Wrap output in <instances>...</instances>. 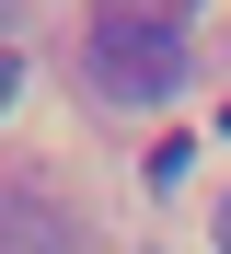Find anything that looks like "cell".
I'll return each instance as SVG.
<instances>
[{
	"instance_id": "obj_2",
	"label": "cell",
	"mask_w": 231,
	"mask_h": 254,
	"mask_svg": "<svg viewBox=\"0 0 231 254\" xmlns=\"http://www.w3.org/2000/svg\"><path fill=\"white\" fill-rule=\"evenodd\" d=\"M70 220H46V208H0V254H58Z\"/></svg>"
},
{
	"instance_id": "obj_4",
	"label": "cell",
	"mask_w": 231,
	"mask_h": 254,
	"mask_svg": "<svg viewBox=\"0 0 231 254\" xmlns=\"http://www.w3.org/2000/svg\"><path fill=\"white\" fill-rule=\"evenodd\" d=\"M12 93H23V69H12V58H0V104H12Z\"/></svg>"
},
{
	"instance_id": "obj_6",
	"label": "cell",
	"mask_w": 231,
	"mask_h": 254,
	"mask_svg": "<svg viewBox=\"0 0 231 254\" xmlns=\"http://www.w3.org/2000/svg\"><path fill=\"white\" fill-rule=\"evenodd\" d=\"M220 139H231V116H220Z\"/></svg>"
},
{
	"instance_id": "obj_1",
	"label": "cell",
	"mask_w": 231,
	"mask_h": 254,
	"mask_svg": "<svg viewBox=\"0 0 231 254\" xmlns=\"http://www.w3.org/2000/svg\"><path fill=\"white\" fill-rule=\"evenodd\" d=\"M185 81V35H151V23H92V93L116 104H162Z\"/></svg>"
},
{
	"instance_id": "obj_5",
	"label": "cell",
	"mask_w": 231,
	"mask_h": 254,
	"mask_svg": "<svg viewBox=\"0 0 231 254\" xmlns=\"http://www.w3.org/2000/svg\"><path fill=\"white\" fill-rule=\"evenodd\" d=\"M208 231H220V254H231V196H220V220H208Z\"/></svg>"
},
{
	"instance_id": "obj_3",
	"label": "cell",
	"mask_w": 231,
	"mask_h": 254,
	"mask_svg": "<svg viewBox=\"0 0 231 254\" xmlns=\"http://www.w3.org/2000/svg\"><path fill=\"white\" fill-rule=\"evenodd\" d=\"M197 0H92V23H151V35H185Z\"/></svg>"
}]
</instances>
